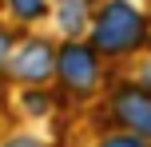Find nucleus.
<instances>
[{
	"label": "nucleus",
	"mask_w": 151,
	"mask_h": 147,
	"mask_svg": "<svg viewBox=\"0 0 151 147\" xmlns=\"http://www.w3.org/2000/svg\"><path fill=\"white\" fill-rule=\"evenodd\" d=\"M143 12L127 0H107L96 12V24H91V44H96L99 56H123L131 48L143 44Z\"/></svg>",
	"instance_id": "nucleus-1"
},
{
	"label": "nucleus",
	"mask_w": 151,
	"mask_h": 147,
	"mask_svg": "<svg viewBox=\"0 0 151 147\" xmlns=\"http://www.w3.org/2000/svg\"><path fill=\"white\" fill-rule=\"evenodd\" d=\"M56 72H60V84L72 92H91L99 80V52L96 44H64L56 56Z\"/></svg>",
	"instance_id": "nucleus-2"
},
{
	"label": "nucleus",
	"mask_w": 151,
	"mask_h": 147,
	"mask_svg": "<svg viewBox=\"0 0 151 147\" xmlns=\"http://www.w3.org/2000/svg\"><path fill=\"white\" fill-rule=\"evenodd\" d=\"M8 68H12V76L24 80V84H44L56 72V52H52L48 40H28V44H20L12 52Z\"/></svg>",
	"instance_id": "nucleus-3"
},
{
	"label": "nucleus",
	"mask_w": 151,
	"mask_h": 147,
	"mask_svg": "<svg viewBox=\"0 0 151 147\" xmlns=\"http://www.w3.org/2000/svg\"><path fill=\"white\" fill-rule=\"evenodd\" d=\"M115 108V119H119L123 127H131L135 135H143L151 139V87H119L111 100Z\"/></svg>",
	"instance_id": "nucleus-4"
},
{
	"label": "nucleus",
	"mask_w": 151,
	"mask_h": 147,
	"mask_svg": "<svg viewBox=\"0 0 151 147\" xmlns=\"http://www.w3.org/2000/svg\"><path fill=\"white\" fill-rule=\"evenodd\" d=\"M60 28L68 32V36H76V32L88 24V0H60Z\"/></svg>",
	"instance_id": "nucleus-5"
},
{
	"label": "nucleus",
	"mask_w": 151,
	"mask_h": 147,
	"mask_svg": "<svg viewBox=\"0 0 151 147\" xmlns=\"http://www.w3.org/2000/svg\"><path fill=\"white\" fill-rule=\"evenodd\" d=\"M8 8L16 12V20H40L48 12V0H8Z\"/></svg>",
	"instance_id": "nucleus-6"
},
{
	"label": "nucleus",
	"mask_w": 151,
	"mask_h": 147,
	"mask_svg": "<svg viewBox=\"0 0 151 147\" xmlns=\"http://www.w3.org/2000/svg\"><path fill=\"white\" fill-rule=\"evenodd\" d=\"M99 147H147V143H143V135H135V131H131V135L119 131V135H107Z\"/></svg>",
	"instance_id": "nucleus-7"
},
{
	"label": "nucleus",
	"mask_w": 151,
	"mask_h": 147,
	"mask_svg": "<svg viewBox=\"0 0 151 147\" xmlns=\"http://www.w3.org/2000/svg\"><path fill=\"white\" fill-rule=\"evenodd\" d=\"M24 108L40 115V111H48V100H44V95H36V92H24Z\"/></svg>",
	"instance_id": "nucleus-8"
},
{
	"label": "nucleus",
	"mask_w": 151,
	"mask_h": 147,
	"mask_svg": "<svg viewBox=\"0 0 151 147\" xmlns=\"http://www.w3.org/2000/svg\"><path fill=\"white\" fill-rule=\"evenodd\" d=\"M12 60V40H8V32L0 28V64H8Z\"/></svg>",
	"instance_id": "nucleus-9"
},
{
	"label": "nucleus",
	"mask_w": 151,
	"mask_h": 147,
	"mask_svg": "<svg viewBox=\"0 0 151 147\" xmlns=\"http://www.w3.org/2000/svg\"><path fill=\"white\" fill-rule=\"evenodd\" d=\"M4 147H40V139H32V135H12Z\"/></svg>",
	"instance_id": "nucleus-10"
},
{
	"label": "nucleus",
	"mask_w": 151,
	"mask_h": 147,
	"mask_svg": "<svg viewBox=\"0 0 151 147\" xmlns=\"http://www.w3.org/2000/svg\"><path fill=\"white\" fill-rule=\"evenodd\" d=\"M143 84H147V87H151V64H147V72H143Z\"/></svg>",
	"instance_id": "nucleus-11"
}]
</instances>
